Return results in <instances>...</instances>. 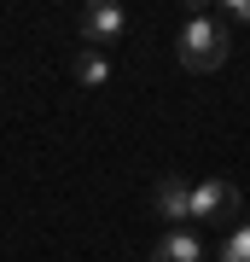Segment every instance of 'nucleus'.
<instances>
[{
	"instance_id": "1",
	"label": "nucleus",
	"mask_w": 250,
	"mask_h": 262,
	"mask_svg": "<svg viewBox=\"0 0 250 262\" xmlns=\"http://www.w3.org/2000/svg\"><path fill=\"white\" fill-rule=\"evenodd\" d=\"M227 53H233V35H227V24L215 18V12H192V18L180 24V41H175L180 70L210 76V70H221V64H227Z\"/></svg>"
},
{
	"instance_id": "2",
	"label": "nucleus",
	"mask_w": 250,
	"mask_h": 262,
	"mask_svg": "<svg viewBox=\"0 0 250 262\" xmlns=\"http://www.w3.org/2000/svg\"><path fill=\"white\" fill-rule=\"evenodd\" d=\"M122 29H128V12L117 6V0H93V6H82V18H76V35H82V47H117Z\"/></svg>"
},
{
	"instance_id": "3",
	"label": "nucleus",
	"mask_w": 250,
	"mask_h": 262,
	"mask_svg": "<svg viewBox=\"0 0 250 262\" xmlns=\"http://www.w3.org/2000/svg\"><path fill=\"white\" fill-rule=\"evenodd\" d=\"M151 210H157V222H169V227H192V181L163 175L157 187H151Z\"/></svg>"
},
{
	"instance_id": "4",
	"label": "nucleus",
	"mask_w": 250,
	"mask_h": 262,
	"mask_svg": "<svg viewBox=\"0 0 250 262\" xmlns=\"http://www.w3.org/2000/svg\"><path fill=\"white\" fill-rule=\"evenodd\" d=\"M239 210V187L233 181H198L192 187V222H227Z\"/></svg>"
},
{
	"instance_id": "5",
	"label": "nucleus",
	"mask_w": 250,
	"mask_h": 262,
	"mask_svg": "<svg viewBox=\"0 0 250 262\" xmlns=\"http://www.w3.org/2000/svg\"><path fill=\"white\" fill-rule=\"evenodd\" d=\"M151 262H204V239L192 227H169L157 239V251H151Z\"/></svg>"
},
{
	"instance_id": "6",
	"label": "nucleus",
	"mask_w": 250,
	"mask_h": 262,
	"mask_svg": "<svg viewBox=\"0 0 250 262\" xmlns=\"http://www.w3.org/2000/svg\"><path fill=\"white\" fill-rule=\"evenodd\" d=\"M70 76H76L82 88H105V82H111V53L82 47V53H76V64H70Z\"/></svg>"
},
{
	"instance_id": "7",
	"label": "nucleus",
	"mask_w": 250,
	"mask_h": 262,
	"mask_svg": "<svg viewBox=\"0 0 250 262\" xmlns=\"http://www.w3.org/2000/svg\"><path fill=\"white\" fill-rule=\"evenodd\" d=\"M221 262H250V222L227 233V245H221Z\"/></svg>"
},
{
	"instance_id": "8",
	"label": "nucleus",
	"mask_w": 250,
	"mask_h": 262,
	"mask_svg": "<svg viewBox=\"0 0 250 262\" xmlns=\"http://www.w3.org/2000/svg\"><path fill=\"white\" fill-rule=\"evenodd\" d=\"M227 18L233 24H250V0H227Z\"/></svg>"
}]
</instances>
